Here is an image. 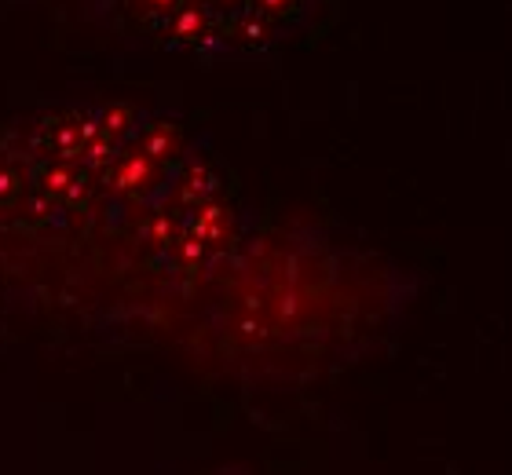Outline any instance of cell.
Returning a JSON list of instances; mask_svg holds the SVG:
<instances>
[{
	"label": "cell",
	"mask_w": 512,
	"mask_h": 475,
	"mask_svg": "<svg viewBox=\"0 0 512 475\" xmlns=\"http://www.w3.org/2000/svg\"><path fill=\"white\" fill-rule=\"evenodd\" d=\"M414 278L330 238L246 234L194 322L227 359H337L395 326Z\"/></svg>",
	"instance_id": "7a4b0ae2"
},
{
	"label": "cell",
	"mask_w": 512,
	"mask_h": 475,
	"mask_svg": "<svg viewBox=\"0 0 512 475\" xmlns=\"http://www.w3.org/2000/svg\"><path fill=\"white\" fill-rule=\"evenodd\" d=\"M161 52L194 59H253L311 26L326 0H92Z\"/></svg>",
	"instance_id": "3957f363"
},
{
	"label": "cell",
	"mask_w": 512,
	"mask_h": 475,
	"mask_svg": "<svg viewBox=\"0 0 512 475\" xmlns=\"http://www.w3.org/2000/svg\"><path fill=\"white\" fill-rule=\"evenodd\" d=\"M70 242L114 304L191 318L249 234L220 161L172 117L96 103L37 121L0 158V212Z\"/></svg>",
	"instance_id": "6da1fadb"
}]
</instances>
